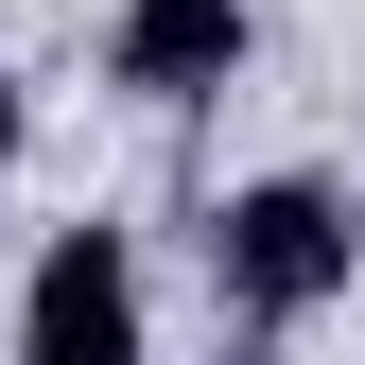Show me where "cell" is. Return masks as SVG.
I'll return each mask as SVG.
<instances>
[{
    "label": "cell",
    "instance_id": "cell-1",
    "mask_svg": "<svg viewBox=\"0 0 365 365\" xmlns=\"http://www.w3.org/2000/svg\"><path fill=\"white\" fill-rule=\"evenodd\" d=\"M209 296L244 331H313V313L365 296V192L348 174H244L209 209Z\"/></svg>",
    "mask_w": 365,
    "mask_h": 365
},
{
    "label": "cell",
    "instance_id": "cell-2",
    "mask_svg": "<svg viewBox=\"0 0 365 365\" xmlns=\"http://www.w3.org/2000/svg\"><path fill=\"white\" fill-rule=\"evenodd\" d=\"M18 365H157V313H140V244H122L105 209L35 244V279H18Z\"/></svg>",
    "mask_w": 365,
    "mask_h": 365
},
{
    "label": "cell",
    "instance_id": "cell-3",
    "mask_svg": "<svg viewBox=\"0 0 365 365\" xmlns=\"http://www.w3.org/2000/svg\"><path fill=\"white\" fill-rule=\"evenodd\" d=\"M244 53H261V0H122V18H105V87H122V105H157V122L226 105Z\"/></svg>",
    "mask_w": 365,
    "mask_h": 365
},
{
    "label": "cell",
    "instance_id": "cell-4",
    "mask_svg": "<svg viewBox=\"0 0 365 365\" xmlns=\"http://www.w3.org/2000/svg\"><path fill=\"white\" fill-rule=\"evenodd\" d=\"M18 140H35V105H18V70H0V174H18Z\"/></svg>",
    "mask_w": 365,
    "mask_h": 365
},
{
    "label": "cell",
    "instance_id": "cell-5",
    "mask_svg": "<svg viewBox=\"0 0 365 365\" xmlns=\"http://www.w3.org/2000/svg\"><path fill=\"white\" fill-rule=\"evenodd\" d=\"M226 365H279V331H244V348H226Z\"/></svg>",
    "mask_w": 365,
    "mask_h": 365
}]
</instances>
